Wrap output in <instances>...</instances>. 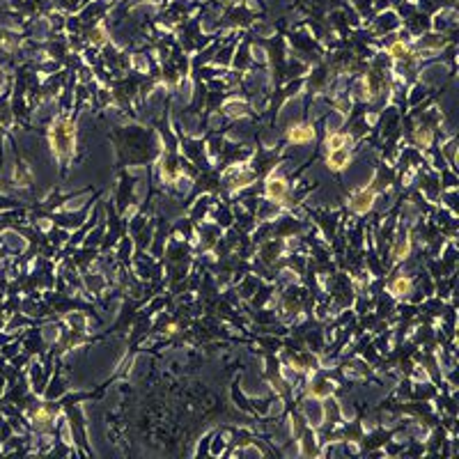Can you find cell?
<instances>
[{"mask_svg":"<svg viewBox=\"0 0 459 459\" xmlns=\"http://www.w3.org/2000/svg\"><path fill=\"white\" fill-rule=\"evenodd\" d=\"M349 142V136L347 133H329V138H326V147L331 149H342L344 145Z\"/></svg>","mask_w":459,"mask_h":459,"instance_id":"7","label":"cell"},{"mask_svg":"<svg viewBox=\"0 0 459 459\" xmlns=\"http://www.w3.org/2000/svg\"><path fill=\"white\" fill-rule=\"evenodd\" d=\"M404 53H407V46H404L402 42H395V44L391 46V55H393V57H402Z\"/></svg>","mask_w":459,"mask_h":459,"instance_id":"10","label":"cell"},{"mask_svg":"<svg viewBox=\"0 0 459 459\" xmlns=\"http://www.w3.org/2000/svg\"><path fill=\"white\" fill-rule=\"evenodd\" d=\"M372 204H374V191L372 188H363V191L351 195L349 200V207L354 209L356 214H367L372 209Z\"/></svg>","mask_w":459,"mask_h":459,"instance_id":"2","label":"cell"},{"mask_svg":"<svg viewBox=\"0 0 459 459\" xmlns=\"http://www.w3.org/2000/svg\"><path fill=\"white\" fill-rule=\"evenodd\" d=\"M289 140L294 142V145H305V142H313L315 140V129L313 126H294L292 131H289Z\"/></svg>","mask_w":459,"mask_h":459,"instance_id":"4","label":"cell"},{"mask_svg":"<svg viewBox=\"0 0 459 459\" xmlns=\"http://www.w3.org/2000/svg\"><path fill=\"white\" fill-rule=\"evenodd\" d=\"M51 140H53V149L55 154H67L73 145V126L69 122H57L51 129Z\"/></svg>","mask_w":459,"mask_h":459,"instance_id":"1","label":"cell"},{"mask_svg":"<svg viewBox=\"0 0 459 459\" xmlns=\"http://www.w3.org/2000/svg\"><path fill=\"white\" fill-rule=\"evenodd\" d=\"M266 198L271 200V202H285L287 198V184L285 179H269L266 184Z\"/></svg>","mask_w":459,"mask_h":459,"instance_id":"3","label":"cell"},{"mask_svg":"<svg viewBox=\"0 0 459 459\" xmlns=\"http://www.w3.org/2000/svg\"><path fill=\"white\" fill-rule=\"evenodd\" d=\"M416 142H418V145H423V147H429V145H432V131H427V129L418 131V133H416Z\"/></svg>","mask_w":459,"mask_h":459,"instance_id":"9","label":"cell"},{"mask_svg":"<svg viewBox=\"0 0 459 459\" xmlns=\"http://www.w3.org/2000/svg\"><path fill=\"white\" fill-rule=\"evenodd\" d=\"M349 159H351L349 151L344 149V147L342 149H331L329 151V166L333 168V170H342V168L349 163Z\"/></svg>","mask_w":459,"mask_h":459,"instance_id":"5","label":"cell"},{"mask_svg":"<svg viewBox=\"0 0 459 459\" xmlns=\"http://www.w3.org/2000/svg\"><path fill=\"white\" fill-rule=\"evenodd\" d=\"M391 289H393V294H395V296H407V294H411V280L402 276V278H397V280L393 282Z\"/></svg>","mask_w":459,"mask_h":459,"instance_id":"6","label":"cell"},{"mask_svg":"<svg viewBox=\"0 0 459 459\" xmlns=\"http://www.w3.org/2000/svg\"><path fill=\"white\" fill-rule=\"evenodd\" d=\"M409 248H411V244H409V239H402L400 244L393 248V257L395 260H402V257H407L409 255Z\"/></svg>","mask_w":459,"mask_h":459,"instance_id":"8","label":"cell"}]
</instances>
